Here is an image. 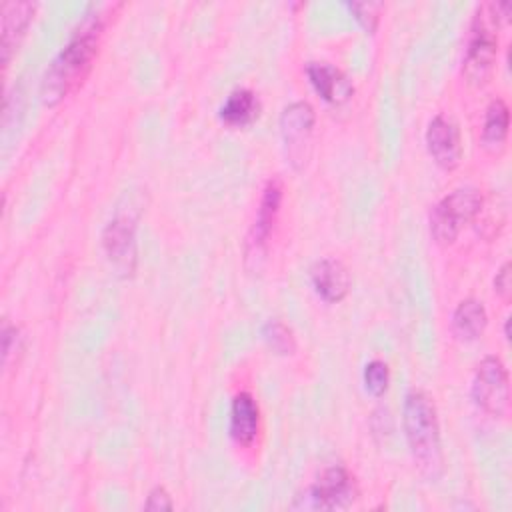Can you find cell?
<instances>
[{
	"label": "cell",
	"instance_id": "1",
	"mask_svg": "<svg viewBox=\"0 0 512 512\" xmlns=\"http://www.w3.org/2000/svg\"><path fill=\"white\" fill-rule=\"evenodd\" d=\"M102 32L100 14H88L84 22L74 30L68 44L54 56L50 66L44 72L40 96L44 104L54 106L76 90L86 78L92 60L98 50V40Z\"/></svg>",
	"mask_w": 512,
	"mask_h": 512
},
{
	"label": "cell",
	"instance_id": "2",
	"mask_svg": "<svg viewBox=\"0 0 512 512\" xmlns=\"http://www.w3.org/2000/svg\"><path fill=\"white\" fill-rule=\"evenodd\" d=\"M404 434L414 460L428 476H436L442 466L440 426L432 398L422 390H410L404 400Z\"/></svg>",
	"mask_w": 512,
	"mask_h": 512
},
{
	"label": "cell",
	"instance_id": "3",
	"mask_svg": "<svg viewBox=\"0 0 512 512\" xmlns=\"http://www.w3.org/2000/svg\"><path fill=\"white\" fill-rule=\"evenodd\" d=\"M482 208V194L478 188L462 186L446 194L430 212V232L436 242L450 244L460 230L476 218Z\"/></svg>",
	"mask_w": 512,
	"mask_h": 512
},
{
	"label": "cell",
	"instance_id": "4",
	"mask_svg": "<svg viewBox=\"0 0 512 512\" xmlns=\"http://www.w3.org/2000/svg\"><path fill=\"white\" fill-rule=\"evenodd\" d=\"M492 14V12H490ZM496 20L492 16V22L484 16V10H480L474 16L468 48L464 56V76L472 84H484L492 72L496 48H498V36H496Z\"/></svg>",
	"mask_w": 512,
	"mask_h": 512
},
{
	"label": "cell",
	"instance_id": "5",
	"mask_svg": "<svg viewBox=\"0 0 512 512\" xmlns=\"http://www.w3.org/2000/svg\"><path fill=\"white\" fill-rule=\"evenodd\" d=\"M472 400L492 416L506 414L510 400L508 370L498 356H486L478 364L472 380Z\"/></svg>",
	"mask_w": 512,
	"mask_h": 512
},
{
	"label": "cell",
	"instance_id": "6",
	"mask_svg": "<svg viewBox=\"0 0 512 512\" xmlns=\"http://www.w3.org/2000/svg\"><path fill=\"white\" fill-rule=\"evenodd\" d=\"M356 494L358 490L350 472L342 466H330L310 486L306 502L302 506L316 510H340L348 508L354 502Z\"/></svg>",
	"mask_w": 512,
	"mask_h": 512
},
{
	"label": "cell",
	"instance_id": "7",
	"mask_svg": "<svg viewBox=\"0 0 512 512\" xmlns=\"http://www.w3.org/2000/svg\"><path fill=\"white\" fill-rule=\"evenodd\" d=\"M102 248L112 266L130 276L136 268V226L128 216L112 218L102 232Z\"/></svg>",
	"mask_w": 512,
	"mask_h": 512
},
{
	"label": "cell",
	"instance_id": "8",
	"mask_svg": "<svg viewBox=\"0 0 512 512\" xmlns=\"http://www.w3.org/2000/svg\"><path fill=\"white\" fill-rule=\"evenodd\" d=\"M312 126H314V108L304 100L288 104L280 114L282 140L288 150V158L296 168H300V164L304 162V148L308 146Z\"/></svg>",
	"mask_w": 512,
	"mask_h": 512
},
{
	"label": "cell",
	"instance_id": "9",
	"mask_svg": "<svg viewBox=\"0 0 512 512\" xmlns=\"http://www.w3.org/2000/svg\"><path fill=\"white\" fill-rule=\"evenodd\" d=\"M426 148L438 166L444 170L456 168L462 158L460 130L456 122L444 114L434 116L426 128Z\"/></svg>",
	"mask_w": 512,
	"mask_h": 512
},
{
	"label": "cell",
	"instance_id": "10",
	"mask_svg": "<svg viewBox=\"0 0 512 512\" xmlns=\"http://www.w3.org/2000/svg\"><path fill=\"white\" fill-rule=\"evenodd\" d=\"M280 200H282V184L278 178H272V180H268V184L264 188V194H262V200H260V206L256 212V220H254V226H252L248 242H246L248 256H252V258L262 256L266 240L272 232V226H274L278 210H280Z\"/></svg>",
	"mask_w": 512,
	"mask_h": 512
},
{
	"label": "cell",
	"instance_id": "11",
	"mask_svg": "<svg viewBox=\"0 0 512 512\" xmlns=\"http://www.w3.org/2000/svg\"><path fill=\"white\" fill-rule=\"evenodd\" d=\"M310 282L326 302H340L350 288L346 266L336 258H320L310 266Z\"/></svg>",
	"mask_w": 512,
	"mask_h": 512
},
{
	"label": "cell",
	"instance_id": "12",
	"mask_svg": "<svg viewBox=\"0 0 512 512\" xmlns=\"http://www.w3.org/2000/svg\"><path fill=\"white\" fill-rule=\"evenodd\" d=\"M306 76L314 90L330 104H342L354 92L350 80L328 62H308Z\"/></svg>",
	"mask_w": 512,
	"mask_h": 512
},
{
	"label": "cell",
	"instance_id": "13",
	"mask_svg": "<svg viewBox=\"0 0 512 512\" xmlns=\"http://www.w3.org/2000/svg\"><path fill=\"white\" fill-rule=\"evenodd\" d=\"M34 14L32 2H4L2 4V56L4 64L10 62L14 48L20 44Z\"/></svg>",
	"mask_w": 512,
	"mask_h": 512
},
{
	"label": "cell",
	"instance_id": "14",
	"mask_svg": "<svg viewBox=\"0 0 512 512\" xmlns=\"http://www.w3.org/2000/svg\"><path fill=\"white\" fill-rule=\"evenodd\" d=\"M258 404L248 392H238L230 406V436L238 444H250L258 432Z\"/></svg>",
	"mask_w": 512,
	"mask_h": 512
},
{
	"label": "cell",
	"instance_id": "15",
	"mask_svg": "<svg viewBox=\"0 0 512 512\" xmlns=\"http://www.w3.org/2000/svg\"><path fill=\"white\" fill-rule=\"evenodd\" d=\"M486 322H488L486 308L476 298L462 300L452 314V330L460 340H466V342L476 340L484 332Z\"/></svg>",
	"mask_w": 512,
	"mask_h": 512
},
{
	"label": "cell",
	"instance_id": "16",
	"mask_svg": "<svg viewBox=\"0 0 512 512\" xmlns=\"http://www.w3.org/2000/svg\"><path fill=\"white\" fill-rule=\"evenodd\" d=\"M258 114H260V102L256 94L248 88H238L230 92L218 110L220 120L230 126H246L252 120H256Z\"/></svg>",
	"mask_w": 512,
	"mask_h": 512
},
{
	"label": "cell",
	"instance_id": "17",
	"mask_svg": "<svg viewBox=\"0 0 512 512\" xmlns=\"http://www.w3.org/2000/svg\"><path fill=\"white\" fill-rule=\"evenodd\" d=\"M508 124H510V114H508L506 102L502 98L492 100L486 108V118L482 126V144L488 150L502 148L508 136Z\"/></svg>",
	"mask_w": 512,
	"mask_h": 512
},
{
	"label": "cell",
	"instance_id": "18",
	"mask_svg": "<svg viewBox=\"0 0 512 512\" xmlns=\"http://www.w3.org/2000/svg\"><path fill=\"white\" fill-rule=\"evenodd\" d=\"M262 336H264L266 344H268L274 352H278V354H292L294 348H296L292 330H290L284 322H280V320H276V318L264 322V326H262Z\"/></svg>",
	"mask_w": 512,
	"mask_h": 512
},
{
	"label": "cell",
	"instance_id": "19",
	"mask_svg": "<svg viewBox=\"0 0 512 512\" xmlns=\"http://www.w3.org/2000/svg\"><path fill=\"white\" fill-rule=\"evenodd\" d=\"M390 370L388 364L382 360H370L364 366V386L372 396H382L388 388Z\"/></svg>",
	"mask_w": 512,
	"mask_h": 512
},
{
	"label": "cell",
	"instance_id": "20",
	"mask_svg": "<svg viewBox=\"0 0 512 512\" xmlns=\"http://www.w3.org/2000/svg\"><path fill=\"white\" fill-rule=\"evenodd\" d=\"M348 8L356 14V20H358L368 32H372V30L376 28L380 4H376V2H350Z\"/></svg>",
	"mask_w": 512,
	"mask_h": 512
},
{
	"label": "cell",
	"instance_id": "21",
	"mask_svg": "<svg viewBox=\"0 0 512 512\" xmlns=\"http://www.w3.org/2000/svg\"><path fill=\"white\" fill-rule=\"evenodd\" d=\"M144 508L146 510H172V500H170V494L166 492V488H162V486L152 488L146 498Z\"/></svg>",
	"mask_w": 512,
	"mask_h": 512
},
{
	"label": "cell",
	"instance_id": "22",
	"mask_svg": "<svg viewBox=\"0 0 512 512\" xmlns=\"http://www.w3.org/2000/svg\"><path fill=\"white\" fill-rule=\"evenodd\" d=\"M494 290L502 296V298H508L510 296V290H512V280H510V262H504L502 268L496 272V278H494Z\"/></svg>",
	"mask_w": 512,
	"mask_h": 512
}]
</instances>
